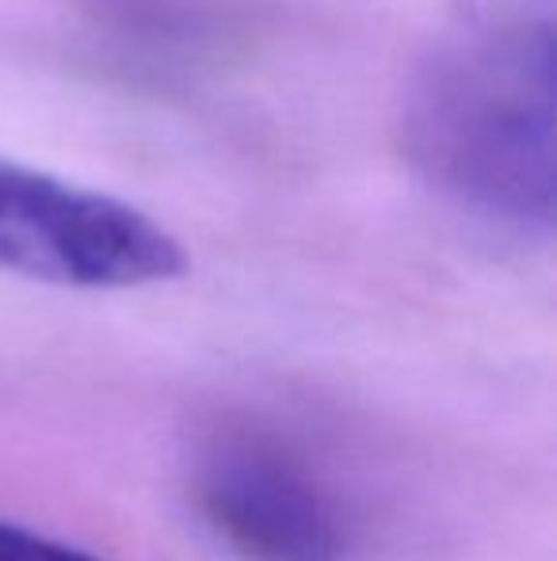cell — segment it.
I'll return each mask as SVG.
<instances>
[{"label":"cell","instance_id":"cell-1","mask_svg":"<svg viewBox=\"0 0 557 561\" xmlns=\"http://www.w3.org/2000/svg\"><path fill=\"white\" fill-rule=\"evenodd\" d=\"M557 0H451L402 89L397 138L446 207L546 241L557 218Z\"/></svg>","mask_w":557,"mask_h":561},{"label":"cell","instance_id":"cell-2","mask_svg":"<svg viewBox=\"0 0 557 561\" xmlns=\"http://www.w3.org/2000/svg\"><path fill=\"white\" fill-rule=\"evenodd\" d=\"M0 272L58 287L119 290L176 279L187 272V252L130 203L0 161Z\"/></svg>","mask_w":557,"mask_h":561},{"label":"cell","instance_id":"cell-3","mask_svg":"<svg viewBox=\"0 0 557 561\" xmlns=\"http://www.w3.org/2000/svg\"><path fill=\"white\" fill-rule=\"evenodd\" d=\"M199 504L248 561H340V527L317 481L276 444L225 439L199 470Z\"/></svg>","mask_w":557,"mask_h":561},{"label":"cell","instance_id":"cell-4","mask_svg":"<svg viewBox=\"0 0 557 561\" xmlns=\"http://www.w3.org/2000/svg\"><path fill=\"white\" fill-rule=\"evenodd\" d=\"M0 561H100V558L0 519Z\"/></svg>","mask_w":557,"mask_h":561}]
</instances>
